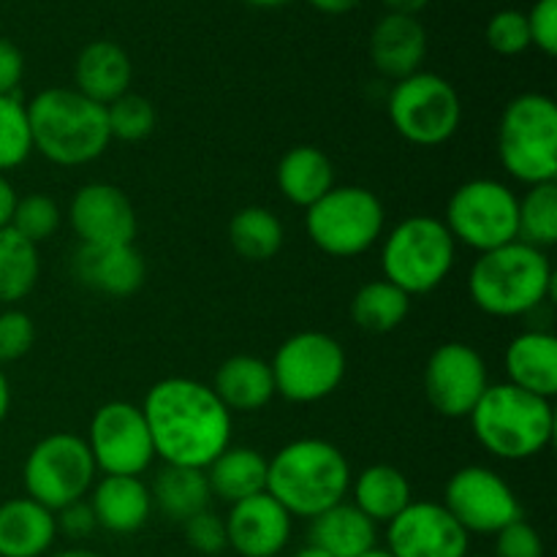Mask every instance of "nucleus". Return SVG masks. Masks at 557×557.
<instances>
[{
    "label": "nucleus",
    "mask_w": 557,
    "mask_h": 557,
    "mask_svg": "<svg viewBox=\"0 0 557 557\" xmlns=\"http://www.w3.org/2000/svg\"><path fill=\"white\" fill-rule=\"evenodd\" d=\"M430 0H384L386 9L392 11V14H408V16H417L419 11L428 9Z\"/></svg>",
    "instance_id": "nucleus-47"
},
{
    "label": "nucleus",
    "mask_w": 557,
    "mask_h": 557,
    "mask_svg": "<svg viewBox=\"0 0 557 557\" xmlns=\"http://www.w3.org/2000/svg\"><path fill=\"white\" fill-rule=\"evenodd\" d=\"M384 205L362 185H335L305 210V232L310 243L335 259L368 253L384 237Z\"/></svg>",
    "instance_id": "nucleus-8"
},
{
    "label": "nucleus",
    "mask_w": 557,
    "mask_h": 557,
    "mask_svg": "<svg viewBox=\"0 0 557 557\" xmlns=\"http://www.w3.org/2000/svg\"><path fill=\"white\" fill-rule=\"evenodd\" d=\"M517 207L520 196L509 185L476 177L449 196L444 223L455 243L487 253L517 239Z\"/></svg>",
    "instance_id": "nucleus-12"
},
{
    "label": "nucleus",
    "mask_w": 557,
    "mask_h": 557,
    "mask_svg": "<svg viewBox=\"0 0 557 557\" xmlns=\"http://www.w3.org/2000/svg\"><path fill=\"white\" fill-rule=\"evenodd\" d=\"M466 557H482V555H471V553H468V555H466Z\"/></svg>",
    "instance_id": "nucleus-53"
},
{
    "label": "nucleus",
    "mask_w": 557,
    "mask_h": 557,
    "mask_svg": "<svg viewBox=\"0 0 557 557\" xmlns=\"http://www.w3.org/2000/svg\"><path fill=\"white\" fill-rule=\"evenodd\" d=\"M504 370L509 384L553 400L557 395V337L542 330L517 335L506 346Z\"/></svg>",
    "instance_id": "nucleus-23"
},
{
    "label": "nucleus",
    "mask_w": 557,
    "mask_h": 557,
    "mask_svg": "<svg viewBox=\"0 0 557 557\" xmlns=\"http://www.w3.org/2000/svg\"><path fill=\"white\" fill-rule=\"evenodd\" d=\"M386 112L403 139L417 147H438L460 128L462 103L449 79L433 71H417L395 82Z\"/></svg>",
    "instance_id": "nucleus-9"
},
{
    "label": "nucleus",
    "mask_w": 557,
    "mask_h": 557,
    "mask_svg": "<svg viewBox=\"0 0 557 557\" xmlns=\"http://www.w3.org/2000/svg\"><path fill=\"white\" fill-rule=\"evenodd\" d=\"M275 177L286 201L305 210L335 188V166L326 152L313 145L292 147L277 163Z\"/></svg>",
    "instance_id": "nucleus-27"
},
{
    "label": "nucleus",
    "mask_w": 557,
    "mask_h": 557,
    "mask_svg": "<svg viewBox=\"0 0 557 557\" xmlns=\"http://www.w3.org/2000/svg\"><path fill=\"white\" fill-rule=\"evenodd\" d=\"M131 79H134V65L120 44L101 38V41H90L87 47H82V52L76 54L74 90L101 107H109L114 98L125 96Z\"/></svg>",
    "instance_id": "nucleus-22"
},
{
    "label": "nucleus",
    "mask_w": 557,
    "mask_h": 557,
    "mask_svg": "<svg viewBox=\"0 0 557 557\" xmlns=\"http://www.w3.org/2000/svg\"><path fill=\"white\" fill-rule=\"evenodd\" d=\"M294 557H332V555H326L324 549L313 547V544H305L302 549H297V555H294Z\"/></svg>",
    "instance_id": "nucleus-51"
},
{
    "label": "nucleus",
    "mask_w": 557,
    "mask_h": 557,
    "mask_svg": "<svg viewBox=\"0 0 557 557\" xmlns=\"http://www.w3.org/2000/svg\"><path fill=\"white\" fill-rule=\"evenodd\" d=\"M283 223L267 207H243L228 223V243L245 261H270L283 248Z\"/></svg>",
    "instance_id": "nucleus-31"
},
{
    "label": "nucleus",
    "mask_w": 557,
    "mask_h": 557,
    "mask_svg": "<svg viewBox=\"0 0 557 557\" xmlns=\"http://www.w3.org/2000/svg\"><path fill=\"white\" fill-rule=\"evenodd\" d=\"M484 38H487L490 49L504 58H515L531 47V33H528V20L522 11L504 9L498 14L490 16L487 27H484Z\"/></svg>",
    "instance_id": "nucleus-38"
},
{
    "label": "nucleus",
    "mask_w": 557,
    "mask_h": 557,
    "mask_svg": "<svg viewBox=\"0 0 557 557\" xmlns=\"http://www.w3.org/2000/svg\"><path fill=\"white\" fill-rule=\"evenodd\" d=\"M408 310H411V297L384 277L364 283L351 299L354 324L375 335L397 330L406 321Z\"/></svg>",
    "instance_id": "nucleus-32"
},
{
    "label": "nucleus",
    "mask_w": 557,
    "mask_h": 557,
    "mask_svg": "<svg viewBox=\"0 0 557 557\" xmlns=\"http://www.w3.org/2000/svg\"><path fill=\"white\" fill-rule=\"evenodd\" d=\"M223 520L228 547L239 557H277L292 542V515L270 493L232 504Z\"/></svg>",
    "instance_id": "nucleus-18"
},
{
    "label": "nucleus",
    "mask_w": 557,
    "mask_h": 557,
    "mask_svg": "<svg viewBox=\"0 0 557 557\" xmlns=\"http://www.w3.org/2000/svg\"><path fill=\"white\" fill-rule=\"evenodd\" d=\"M109 134L117 141H141L156 128V109L145 96L125 92L107 107Z\"/></svg>",
    "instance_id": "nucleus-37"
},
{
    "label": "nucleus",
    "mask_w": 557,
    "mask_h": 557,
    "mask_svg": "<svg viewBox=\"0 0 557 557\" xmlns=\"http://www.w3.org/2000/svg\"><path fill=\"white\" fill-rule=\"evenodd\" d=\"M205 473L210 493L228 506L267 493V457L250 446H226Z\"/></svg>",
    "instance_id": "nucleus-28"
},
{
    "label": "nucleus",
    "mask_w": 557,
    "mask_h": 557,
    "mask_svg": "<svg viewBox=\"0 0 557 557\" xmlns=\"http://www.w3.org/2000/svg\"><path fill=\"white\" fill-rule=\"evenodd\" d=\"M63 212H60L58 201L47 194H27L16 199L14 215H11V228L27 243L41 245L52 237L60 228Z\"/></svg>",
    "instance_id": "nucleus-36"
},
{
    "label": "nucleus",
    "mask_w": 557,
    "mask_h": 557,
    "mask_svg": "<svg viewBox=\"0 0 557 557\" xmlns=\"http://www.w3.org/2000/svg\"><path fill=\"white\" fill-rule=\"evenodd\" d=\"M308 544L332 557H359L379 547V525L354 504L341 500L310 520Z\"/></svg>",
    "instance_id": "nucleus-25"
},
{
    "label": "nucleus",
    "mask_w": 557,
    "mask_h": 557,
    "mask_svg": "<svg viewBox=\"0 0 557 557\" xmlns=\"http://www.w3.org/2000/svg\"><path fill=\"white\" fill-rule=\"evenodd\" d=\"M54 522H58V533L82 542V539H90L98 531L96 515H92L90 504L85 498L74 500V504L63 506L60 511H54Z\"/></svg>",
    "instance_id": "nucleus-43"
},
{
    "label": "nucleus",
    "mask_w": 557,
    "mask_h": 557,
    "mask_svg": "<svg viewBox=\"0 0 557 557\" xmlns=\"http://www.w3.org/2000/svg\"><path fill=\"white\" fill-rule=\"evenodd\" d=\"M212 392H215L218 400L232 413L261 411L275 397V381H272L270 362H264L259 357H250V354L228 357L218 368Z\"/></svg>",
    "instance_id": "nucleus-26"
},
{
    "label": "nucleus",
    "mask_w": 557,
    "mask_h": 557,
    "mask_svg": "<svg viewBox=\"0 0 557 557\" xmlns=\"http://www.w3.org/2000/svg\"><path fill=\"white\" fill-rule=\"evenodd\" d=\"M33 156L27 107L20 96H0V174L22 166Z\"/></svg>",
    "instance_id": "nucleus-35"
},
{
    "label": "nucleus",
    "mask_w": 557,
    "mask_h": 557,
    "mask_svg": "<svg viewBox=\"0 0 557 557\" xmlns=\"http://www.w3.org/2000/svg\"><path fill=\"white\" fill-rule=\"evenodd\" d=\"M96 462L85 438L74 433H52L38 441L25 457L22 482L27 498L60 511L74 500L87 498L96 484Z\"/></svg>",
    "instance_id": "nucleus-11"
},
{
    "label": "nucleus",
    "mask_w": 557,
    "mask_h": 557,
    "mask_svg": "<svg viewBox=\"0 0 557 557\" xmlns=\"http://www.w3.org/2000/svg\"><path fill=\"white\" fill-rule=\"evenodd\" d=\"M185 542L190 549H196L199 555L218 557L228 549V536H226V520L218 517L215 511L205 509L199 515H194L190 520L183 522Z\"/></svg>",
    "instance_id": "nucleus-39"
},
{
    "label": "nucleus",
    "mask_w": 557,
    "mask_h": 557,
    "mask_svg": "<svg viewBox=\"0 0 557 557\" xmlns=\"http://www.w3.org/2000/svg\"><path fill=\"white\" fill-rule=\"evenodd\" d=\"M346 368L348 359L341 343L326 332L313 330L283 341L270 362L275 395L299 406L335 395L346 379Z\"/></svg>",
    "instance_id": "nucleus-10"
},
{
    "label": "nucleus",
    "mask_w": 557,
    "mask_h": 557,
    "mask_svg": "<svg viewBox=\"0 0 557 557\" xmlns=\"http://www.w3.org/2000/svg\"><path fill=\"white\" fill-rule=\"evenodd\" d=\"M468 419L479 444L498 460H531L547 449L555 435L553 400L509 381L490 384Z\"/></svg>",
    "instance_id": "nucleus-5"
},
{
    "label": "nucleus",
    "mask_w": 557,
    "mask_h": 557,
    "mask_svg": "<svg viewBox=\"0 0 557 557\" xmlns=\"http://www.w3.org/2000/svg\"><path fill=\"white\" fill-rule=\"evenodd\" d=\"M553 283L547 250L515 239L479 253L468 275V294L482 313L493 319H517L547 302Z\"/></svg>",
    "instance_id": "nucleus-4"
},
{
    "label": "nucleus",
    "mask_w": 557,
    "mask_h": 557,
    "mask_svg": "<svg viewBox=\"0 0 557 557\" xmlns=\"http://www.w3.org/2000/svg\"><path fill=\"white\" fill-rule=\"evenodd\" d=\"M351 476L346 455L321 438L292 441L267 460V493L288 515L305 520L346 500Z\"/></svg>",
    "instance_id": "nucleus-2"
},
{
    "label": "nucleus",
    "mask_w": 557,
    "mask_h": 557,
    "mask_svg": "<svg viewBox=\"0 0 557 557\" xmlns=\"http://www.w3.org/2000/svg\"><path fill=\"white\" fill-rule=\"evenodd\" d=\"M152 509L161 511L163 517L174 522L190 520L199 511L210 509V484L207 473L201 468L185 466H166L156 473L150 484Z\"/></svg>",
    "instance_id": "nucleus-30"
},
{
    "label": "nucleus",
    "mask_w": 557,
    "mask_h": 557,
    "mask_svg": "<svg viewBox=\"0 0 557 557\" xmlns=\"http://www.w3.org/2000/svg\"><path fill=\"white\" fill-rule=\"evenodd\" d=\"M500 166L531 185L557 180V103L544 92H522L506 103L498 125Z\"/></svg>",
    "instance_id": "nucleus-6"
},
{
    "label": "nucleus",
    "mask_w": 557,
    "mask_h": 557,
    "mask_svg": "<svg viewBox=\"0 0 557 557\" xmlns=\"http://www.w3.org/2000/svg\"><path fill=\"white\" fill-rule=\"evenodd\" d=\"M424 58H428V30L419 16L389 11L375 22L370 33V60L379 74L395 82L406 79L422 71Z\"/></svg>",
    "instance_id": "nucleus-20"
},
{
    "label": "nucleus",
    "mask_w": 557,
    "mask_h": 557,
    "mask_svg": "<svg viewBox=\"0 0 557 557\" xmlns=\"http://www.w3.org/2000/svg\"><path fill=\"white\" fill-rule=\"evenodd\" d=\"M517 239L539 250L557 243V183L531 185L517 207Z\"/></svg>",
    "instance_id": "nucleus-34"
},
{
    "label": "nucleus",
    "mask_w": 557,
    "mask_h": 557,
    "mask_svg": "<svg viewBox=\"0 0 557 557\" xmlns=\"http://www.w3.org/2000/svg\"><path fill=\"white\" fill-rule=\"evenodd\" d=\"M9 411H11V384H9V375H5L3 368H0V424L5 422Z\"/></svg>",
    "instance_id": "nucleus-48"
},
{
    "label": "nucleus",
    "mask_w": 557,
    "mask_h": 557,
    "mask_svg": "<svg viewBox=\"0 0 557 557\" xmlns=\"http://www.w3.org/2000/svg\"><path fill=\"white\" fill-rule=\"evenodd\" d=\"M348 493L354 495L351 504L375 525L392 522L413 500L411 482L406 479V473L395 466H384V462L364 468L359 476H351Z\"/></svg>",
    "instance_id": "nucleus-29"
},
{
    "label": "nucleus",
    "mask_w": 557,
    "mask_h": 557,
    "mask_svg": "<svg viewBox=\"0 0 557 557\" xmlns=\"http://www.w3.org/2000/svg\"><path fill=\"white\" fill-rule=\"evenodd\" d=\"M58 539L54 511L33 498L0 504V557H47Z\"/></svg>",
    "instance_id": "nucleus-24"
},
{
    "label": "nucleus",
    "mask_w": 557,
    "mask_h": 557,
    "mask_svg": "<svg viewBox=\"0 0 557 557\" xmlns=\"http://www.w3.org/2000/svg\"><path fill=\"white\" fill-rule=\"evenodd\" d=\"M152 449L166 466L205 471L232 446V411L218 400L212 386L172 375L150 386L141 403Z\"/></svg>",
    "instance_id": "nucleus-1"
},
{
    "label": "nucleus",
    "mask_w": 557,
    "mask_h": 557,
    "mask_svg": "<svg viewBox=\"0 0 557 557\" xmlns=\"http://www.w3.org/2000/svg\"><path fill=\"white\" fill-rule=\"evenodd\" d=\"M25 107L33 150L58 166H85L101 158L112 141L107 107L74 87H49Z\"/></svg>",
    "instance_id": "nucleus-3"
},
{
    "label": "nucleus",
    "mask_w": 557,
    "mask_h": 557,
    "mask_svg": "<svg viewBox=\"0 0 557 557\" xmlns=\"http://www.w3.org/2000/svg\"><path fill=\"white\" fill-rule=\"evenodd\" d=\"M47 557H103L101 553H92L87 547H69V549H60V553H52Z\"/></svg>",
    "instance_id": "nucleus-49"
},
{
    "label": "nucleus",
    "mask_w": 557,
    "mask_h": 557,
    "mask_svg": "<svg viewBox=\"0 0 557 557\" xmlns=\"http://www.w3.org/2000/svg\"><path fill=\"white\" fill-rule=\"evenodd\" d=\"M308 3L313 5L315 11H321V14L337 16V14H348V11H354L362 0H308Z\"/></svg>",
    "instance_id": "nucleus-46"
},
{
    "label": "nucleus",
    "mask_w": 557,
    "mask_h": 557,
    "mask_svg": "<svg viewBox=\"0 0 557 557\" xmlns=\"http://www.w3.org/2000/svg\"><path fill=\"white\" fill-rule=\"evenodd\" d=\"M38 272V245L27 243L11 226L0 228V305L22 302L36 288Z\"/></svg>",
    "instance_id": "nucleus-33"
},
{
    "label": "nucleus",
    "mask_w": 557,
    "mask_h": 557,
    "mask_svg": "<svg viewBox=\"0 0 557 557\" xmlns=\"http://www.w3.org/2000/svg\"><path fill=\"white\" fill-rule=\"evenodd\" d=\"M245 3L253 5V9H277V5H286L292 0H245Z\"/></svg>",
    "instance_id": "nucleus-50"
},
{
    "label": "nucleus",
    "mask_w": 557,
    "mask_h": 557,
    "mask_svg": "<svg viewBox=\"0 0 557 557\" xmlns=\"http://www.w3.org/2000/svg\"><path fill=\"white\" fill-rule=\"evenodd\" d=\"M495 557H544V542L525 517L495 533Z\"/></svg>",
    "instance_id": "nucleus-41"
},
{
    "label": "nucleus",
    "mask_w": 557,
    "mask_h": 557,
    "mask_svg": "<svg viewBox=\"0 0 557 557\" xmlns=\"http://www.w3.org/2000/svg\"><path fill=\"white\" fill-rule=\"evenodd\" d=\"M444 506L471 536H495L522 520V504L500 473L484 466H466L446 482Z\"/></svg>",
    "instance_id": "nucleus-14"
},
{
    "label": "nucleus",
    "mask_w": 557,
    "mask_h": 557,
    "mask_svg": "<svg viewBox=\"0 0 557 557\" xmlns=\"http://www.w3.org/2000/svg\"><path fill=\"white\" fill-rule=\"evenodd\" d=\"M359 557H395V555H392L386 547H373V549H368V553H362Z\"/></svg>",
    "instance_id": "nucleus-52"
},
{
    "label": "nucleus",
    "mask_w": 557,
    "mask_h": 557,
    "mask_svg": "<svg viewBox=\"0 0 557 557\" xmlns=\"http://www.w3.org/2000/svg\"><path fill=\"white\" fill-rule=\"evenodd\" d=\"M457 261V243L441 218L411 215L384 237L381 270L408 297L430 294L449 277Z\"/></svg>",
    "instance_id": "nucleus-7"
},
{
    "label": "nucleus",
    "mask_w": 557,
    "mask_h": 557,
    "mask_svg": "<svg viewBox=\"0 0 557 557\" xmlns=\"http://www.w3.org/2000/svg\"><path fill=\"white\" fill-rule=\"evenodd\" d=\"M487 386V362L468 343H444L424 364V397L446 419L471 417Z\"/></svg>",
    "instance_id": "nucleus-15"
},
{
    "label": "nucleus",
    "mask_w": 557,
    "mask_h": 557,
    "mask_svg": "<svg viewBox=\"0 0 557 557\" xmlns=\"http://www.w3.org/2000/svg\"><path fill=\"white\" fill-rule=\"evenodd\" d=\"M531 47L542 49L547 58L557 54V0H536L525 14Z\"/></svg>",
    "instance_id": "nucleus-42"
},
{
    "label": "nucleus",
    "mask_w": 557,
    "mask_h": 557,
    "mask_svg": "<svg viewBox=\"0 0 557 557\" xmlns=\"http://www.w3.org/2000/svg\"><path fill=\"white\" fill-rule=\"evenodd\" d=\"M69 223L79 245H131L136 237V210L123 188L87 183L71 196Z\"/></svg>",
    "instance_id": "nucleus-17"
},
{
    "label": "nucleus",
    "mask_w": 557,
    "mask_h": 557,
    "mask_svg": "<svg viewBox=\"0 0 557 557\" xmlns=\"http://www.w3.org/2000/svg\"><path fill=\"white\" fill-rule=\"evenodd\" d=\"M90 509L98 528L117 536L141 531L152 515L150 487L141 476H101L90 487Z\"/></svg>",
    "instance_id": "nucleus-21"
},
{
    "label": "nucleus",
    "mask_w": 557,
    "mask_h": 557,
    "mask_svg": "<svg viewBox=\"0 0 557 557\" xmlns=\"http://www.w3.org/2000/svg\"><path fill=\"white\" fill-rule=\"evenodd\" d=\"M22 76H25V58L20 47L0 36V96H16Z\"/></svg>",
    "instance_id": "nucleus-44"
},
{
    "label": "nucleus",
    "mask_w": 557,
    "mask_h": 557,
    "mask_svg": "<svg viewBox=\"0 0 557 557\" xmlns=\"http://www.w3.org/2000/svg\"><path fill=\"white\" fill-rule=\"evenodd\" d=\"M85 444L103 476H141L156 460L145 413L125 400L103 403L92 413Z\"/></svg>",
    "instance_id": "nucleus-13"
},
{
    "label": "nucleus",
    "mask_w": 557,
    "mask_h": 557,
    "mask_svg": "<svg viewBox=\"0 0 557 557\" xmlns=\"http://www.w3.org/2000/svg\"><path fill=\"white\" fill-rule=\"evenodd\" d=\"M36 343V324L25 310L9 308L0 313V364L16 362Z\"/></svg>",
    "instance_id": "nucleus-40"
},
{
    "label": "nucleus",
    "mask_w": 557,
    "mask_h": 557,
    "mask_svg": "<svg viewBox=\"0 0 557 557\" xmlns=\"http://www.w3.org/2000/svg\"><path fill=\"white\" fill-rule=\"evenodd\" d=\"M71 272L90 292L103 297H134L147 277V264L131 245H79L71 256Z\"/></svg>",
    "instance_id": "nucleus-19"
},
{
    "label": "nucleus",
    "mask_w": 557,
    "mask_h": 557,
    "mask_svg": "<svg viewBox=\"0 0 557 557\" xmlns=\"http://www.w3.org/2000/svg\"><path fill=\"white\" fill-rule=\"evenodd\" d=\"M386 549L395 557H466L471 553V536L444 504L411 500L386 522Z\"/></svg>",
    "instance_id": "nucleus-16"
},
{
    "label": "nucleus",
    "mask_w": 557,
    "mask_h": 557,
    "mask_svg": "<svg viewBox=\"0 0 557 557\" xmlns=\"http://www.w3.org/2000/svg\"><path fill=\"white\" fill-rule=\"evenodd\" d=\"M16 199H20V196H16L14 185L0 174V228L11 226V215H14Z\"/></svg>",
    "instance_id": "nucleus-45"
}]
</instances>
